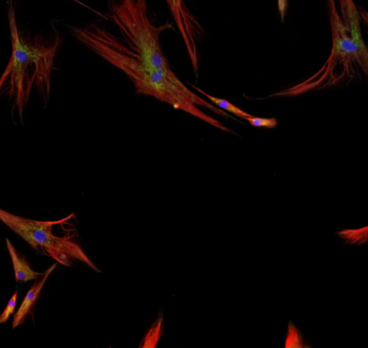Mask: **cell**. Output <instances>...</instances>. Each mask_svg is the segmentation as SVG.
<instances>
[{"mask_svg":"<svg viewBox=\"0 0 368 348\" xmlns=\"http://www.w3.org/2000/svg\"><path fill=\"white\" fill-rule=\"evenodd\" d=\"M8 19L11 32L12 52L7 67L0 77V93L8 91L10 97L15 96V107L19 109L22 120L24 107L27 104L30 91L34 86L44 97H49L54 58L61 41L58 37L53 44L44 46L22 37L12 0L9 3Z\"/></svg>","mask_w":368,"mask_h":348,"instance_id":"obj_1","label":"cell"},{"mask_svg":"<svg viewBox=\"0 0 368 348\" xmlns=\"http://www.w3.org/2000/svg\"><path fill=\"white\" fill-rule=\"evenodd\" d=\"M109 16L122 34L127 46L144 62L160 70H171L159 36L163 30L173 28V25H153L147 15L146 0L110 1Z\"/></svg>","mask_w":368,"mask_h":348,"instance_id":"obj_2","label":"cell"},{"mask_svg":"<svg viewBox=\"0 0 368 348\" xmlns=\"http://www.w3.org/2000/svg\"><path fill=\"white\" fill-rule=\"evenodd\" d=\"M329 8V19H331V34H333V48L329 60L325 63L322 70L315 74L312 78L315 81L310 82H303L299 86L291 89V90L281 92L283 96H294V95L303 94L308 90L317 88L319 84L326 82L327 86H331V79L333 72L337 65H341L343 70V77H351L355 72L353 65L357 64L363 70L364 74H367L368 53L367 48H361L359 44H355L352 38L350 37L341 15H339L337 8L334 0H327Z\"/></svg>","mask_w":368,"mask_h":348,"instance_id":"obj_3","label":"cell"},{"mask_svg":"<svg viewBox=\"0 0 368 348\" xmlns=\"http://www.w3.org/2000/svg\"><path fill=\"white\" fill-rule=\"evenodd\" d=\"M72 218H75V214L68 216L64 219L58 220V221H36V220L25 219V218H21L0 210V220L15 233L19 234L23 240L33 247L34 250L39 252L40 247L44 250L46 248H56V250H62L70 254L72 258L86 263L95 272L101 273V271L96 268V265L84 254L82 247L74 240H70V236L58 238L52 233V228L54 226L65 224L68 220L72 219Z\"/></svg>","mask_w":368,"mask_h":348,"instance_id":"obj_4","label":"cell"},{"mask_svg":"<svg viewBox=\"0 0 368 348\" xmlns=\"http://www.w3.org/2000/svg\"><path fill=\"white\" fill-rule=\"evenodd\" d=\"M170 11L173 16L182 37L187 46L188 54L193 64V70L198 72L197 38L201 35L202 27L195 16L190 13L184 0H167Z\"/></svg>","mask_w":368,"mask_h":348,"instance_id":"obj_5","label":"cell"},{"mask_svg":"<svg viewBox=\"0 0 368 348\" xmlns=\"http://www.w3.org/2000/svg\"><path fill=\"white\" fill-rule=\"evenodd\" d=\"M56 268V264L51 265V266L44 272V274L42 275V281L36 283V284L28 290L27 295L24 297L21 307H19L17 313H15V316H14L13 323H12V328H13V329L21 326L22 323L25 321L26 317H27L30 314H32L34 305H35V303L37 302L38 299H39L40 293H42V288H44V284H46V279H48V277L50 276V274L53 272Z\"/></svg>","mask_w":368,"mask_h":348,"instance_id":"obj_6","label":"cell"},{"mask_svg":"<svg viewBox=\"0 0 368 348\" xmlns=\"http://www.w3.org/2000/svg\"><path fill=\"white\" fill-rule=\"evenodd\" d=\"M341 9V21L350 37L361 48H366L362 37L361 24L357 7L352 0H338Z\"/></svg>","mask_w":368,"mask_h":348,"instance_id":"obj_7","label":"cell"},{"mask_svg":"<svg viewBox=\"0 0 368 348\" xmlns=\"http://www.w3.org/2000/svg\"><path fill=\"white\" fill-rule=\"evenodd\" d=\"M6 242H7L8 250H9L12 263H13L14 276H15L17 283H27V281L37 279L38 277L44 274V273L35 272L30 269V263L17 252L13 245L10 243L9 238H7Z\"/></svg>","mask_w":368,"mask_h":348,"instance_id":"obj_8","label":"cell"},{"mask_svg":"<svg viewBox=\"0 0 368 348\" xmlns=\"http://www.w3.org/2000/svg\"><path fill=\"white\" fill-rule=\"evenodd\" d=\"M191 88L195 89L197 92H199L200 94L203 95L205 98L209 99V102L211 104L215 105L217 108L222 109V111H226V112L232 113V115H236L238 118L244 119L246 120L248 117H250V113L246 112V111L242 110V109L238 108V107L234 106V104L227 101L225 98H220V97L213 96V95L208 94V93L204 92L201 89L196 86L195 84H188Z\"/></svg>","mask_w":368,"mask_h":348,"instance_id":"obj_9","label":"cell"},{"mask_svg":"<svg viewBox=\"0 0 368 348\" xmlns=\"http://www.w3.org/2000/svg\"><path fill=\"white\" fill-rule=\"evenodd\" d=\"M163 333V313H160L159 318L151 326L148 333L141 343V348H155Z\"/></svg>","mask_w":368,"mask_h":348,"instance_id":"obj_10","label":"cell"},{"mask_svg":"<svg viewBox=\"0 0 368 348\" xmlns=\"http://www.w3.org/2000/svg\"><path fill=\"white\" fill-rule=\"evenodd\" d=\"M337 234L343 238L348 244L362 245L367 240L368 228L364 226L362 228H357V230H343L337 232Z\"/></svg>","mask_w":368,"mask_h":348,"instance_id":"obj_11","label":"cell"},{"mask_svg":"<svg viewBox=\"0 0 368 348\" xmlns=\"http://www.w3.org/2000/svg\"><path fill=\"white\" fill-rule=\"evenodd\" d=\"M285 348H303L309 347L303 343V337L296 326L290 321L288 323V333H287L286 340H285Z\"/></svg>","mask_w":368,"mask_h":348,"instance_id":"obj_12","label":"cell"},{"mask_svg":"<svg viewBox=\"0 0 368 348\" xmlns=\"http://www.w3.org/2000/svg\"><path fill=\"white\" fill-rule=\"evenodd\" d=\"M252 127H258V129H274L278 125V120L276 118H260L250 115V117L246 119Z\"/></svg>","mask_w":368,"mask_h":348,"instance_id":"obj_13","label":"cell"},{"mask_svg":"<svg viewBox=\"0 0 368 348\" xmlns=\"http://www.w3.org/2000/svg\"><path fill=\"white\" fill-rule=\"evenodd\" d=\"M44 254H49L54 260L58 261L61 264L65 265V266H72V257L62 250H56V248H46Z\"/></svg>","mask_w":368,"mask_h":348,"instance_id":"obj_14","label":"cell"},{"mask_svg":"<svg viewBox=\"0 0 368 348\" xmlns=\"http://www.w3.org/2000/svg\"><path fill=\"white\" fill-rule=\"evenodd\" d=\"M18 295H19V291L15 290L13 295L10 297L9 302H8L5 311L0 315V325L7 323V321H9L10 316L15 311V307H17L18 304Z\"/></svg>","mask_w":368,"mask_h":348,"instance_id":"obj_15","label":"cell"},{"mask_svg":"<svg viewBox=\"0 0 368 348\" xmlns=\"http://www.w3.org/2000/svg\"><path fill=\"white\" fill-rule=\"evenodd\" d=\"M287 6H288V0H278L279 12H280L281 21L284 23L285 13H286Z\"/></svg>","mask_w":368,"mask_h":348,"instance_id":"obj_16","label":"cell"}]
</instances>
